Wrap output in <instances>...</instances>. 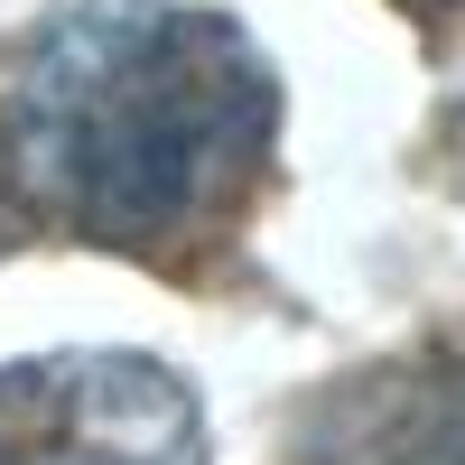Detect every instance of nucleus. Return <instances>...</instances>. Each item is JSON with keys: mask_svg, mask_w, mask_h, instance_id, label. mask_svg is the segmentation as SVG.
<instances>
[{"mask_svg": "<svg viewBox=\"0 0 465 465\" xmlns=\"http://www.w3.org/2000/svg\"><path fill=\"white\" fill-rule=\"evenodd\" d=\"M270 131L280 74L223 10L74 0L0 94V196L94 252H177L252 196Z\"/></svg>", "mask_w": 465, "mask_h": 465, "instance_id": "f257e3e1", "label": "nucleus"}, {"mask_svg": "<svg viewBox=\"0 0 465 465\" xmlns=\"http://www.w3.org/2000/svg\"><path fill=\"white\" fill-rule=\"evenodd\" d=\"M0 465H205V410L159 354L0 363Z\"/></svg>", "mask_w": 465, "mask_h": 465, "instance_id": "f03ea898", "label": "nucleus"}, {"mask_svg": "<svg viewBox=\"0 0 465 465\" xmlns=\"http://www.w3.org/2000/svg\"><path fill=\"white\" fill-rule=\"evenodd\" d=\"M289 465H465V344L344 372L307 401Z\"/></svg>", "mask_w": 465, "mask_h": 465, "instance_id": "7ed1b4c3", "label": "nucleus"}, {"mask_svg": "<svg viewBox=\"0 0 465 465\" xmlns=\"http://www.w3.org/2000/svg\"><path fill=\"white\" fill-rule=\"evenodd\" d=\"M401 10H429V19H438V10H465V0H401Z\"/></svg>", "mask_w": 465, "mask_h": 465, "instance_id": "20e7f679", "label": "nucleus"}]
</instances>
